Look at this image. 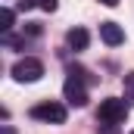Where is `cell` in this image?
<instances>
[{
    "label": "cell",
    "instance_id": "obj_5",
    "mask_svg": "<svg viewBox=\"0 0 134 134\" xmlns=\"http://www.w3.org/2000/svg\"><path fill=\"white\" fill-rule=\"evenodd\" d=\"M100 37L106 47H119L122 41H125V31L115 25V22H100Z\"/></svg>",
    "mask_w": 134,
    "mask_h": 134
},
{
    "label": "cell",
    "instance_id": "obj_1",
    "mask_svg": "<svg viewBox=\"0 0 134 134\" xmlns=\"http://www.w3.org/2000/svg\"><path fill=\"white\" fill-rule=\"evenodd\" d=\"M125 115H128V103L119 100V97H109V100H103L100 109H97V125H100L106 134H112L119 122H125Z\"/></svg>",
    "mask_w": 134,
    "mask_h": 134
},
{
    "label": "cell",
    "instance_id": "obj_3",
    "mask_svg": "<svg viewBox=\"0 0 134 134\" xmlns=\"http://www.w3.org/2000/svg\"><path fill=\"white\" fill-rule=\"evenodd\" d=\"M44 75V63L41 59H34V56H25V59H19L16 66H13V78L16 81H22V84H31Z\"/></svg>",
    "mask_w": 134,
    "mask_h": 134
},
{
    "label": "cell",
    "instance_id": "obj_10",
    "mask_svg": "<svg viewBox=\"0 0 134 134\" xmlns=\"http://www.w3.org/2000/svg\"><path fill=\"white\" fill-rule=\"evenodd\" d=\"M31 6H37V0H19V9H31Z\"/></svg>",
    "mask_w": 134,
    "mask_h": 134
},
{
    "label": "cell",
    "instance_id": "obj_2",
    "mask_svg": "<svg viewBox=\"0 0 134 134\" xmlns=\"http://www.w3.org/2000/svg\"><path fill=\"white\" fill-rule=\"evenodd\" d=\"M31 119L47 122V125H63L69 119V109L63 103H56V100H44V103H37V106H31Z\"/></svg>",
    "mask_w": 134,
    "mask_h": 134
},
{
    "label": "cell",
    "instance_id": "obj_9",
    "mask_svg": "<svg viewBox=\"0 0 134 134\" xmlns=\"http://www.w3.org/2000/svg\"><path fill=\"white\" fill-rule=\"evenodd\" d=\"M37 6H41V9H47V13H53V9L59 6V0H37Z\"/></svg>",
    "mask_w": 134,
    "mask_h": 134
},
{
    "label": "cell",
    "instance_id": "obj_13",
    "mask_svg": "<svg viewBox=\"0 0 134 134\" xmlns=\"http://www.w3.org/2000/svg\"><path fill=\"white\" fill-rule=\"evenodd\" d=\"M3 134H16V131H13V128H9V125H3Z\"/></svg>",
    "mask_w": 134,
    "mask_h": 134
},
{
    "label": "cell",
    "instance_id": "obj_8",
    "mask_svg": "<svg viewBox=\"0 0 134 134\" xmlns=\"http://www.w3.org/2000/svg\"><path fill=\"white\" fill-rule=\"evenodd\" d=\"M125 94H128V103H134V72L125 75Z\"/></svg>",
    "mask_w": 134,
    "mask_h": 134
},
{
    "label": "cell",
    "instance_id": "obj_6",
    "mask_svg": "<svg viewBox=\"0 0 134 134\" xmlns=\"http://www.w3.org/2000/svg\"><path fill=\"white\" fill-rule=\"evenodd\" d=\"M66 44L78 53V50H87V44H91V34H87V28H81V25H75V28H69L66 34Z\"/></svg>",
    "mask_w": 134,
    "mask_h": 134
},
{
    "label": "cell",
    "instance_id": "obj_12",
    "mask_svg": "<svg viewBox=\"0 0 134 134\" xmlns=\"http://www.w3.org/2000/svg\"><path fill=\"white\" fill-rule=\"evenodd\" d=\"M103 6H115V3H119V0H100Z\"/></svg>",
    "mask_w": 134,
    "mask_h": 134
},
{
    "label": "cell",
    "instance_id": "obj_11",
    "mask_svg": "<svg viewBox=\"0 0 134 134\" xmlns=\"http://www.w3.org/2000/svg\"><path fill=\"white\" fill-rule=\"evenodd\" d=\"M25 31L31 34V37H37V34H41V25H28V28H25Z\"/></svg>",
    "mask_w": 134,
    "mask_h": 134
},
{
    "label": "cell",
    "instance_id": "obj_7",
    "mask_svg": "<svg viewBox=\"0 0 134 134\" xmlns=\"http://www.w3.org/2000/svg\"><path fill=\"white\" fill-rule=\"evenodd\" d=\"M13 19H16V13H13L9 6H3V13H0V31H3V34L13 28Z\"/></svg>",
    "mask_w": 134,
    "mask_h": 134
},
{
    "label": "cell",
    "instance_id": "obj_4",
    "mask_svg": "<svg viewBox=\"0 0 134 134\" xmlns=\"http://www.w3.org/2000/svg\"><path fill=\"white\" fill-rule=\"evenodd\" d=\"M63 94H66V103L69 106H87V87H84V81H78V78H69L66 87H63Z\"/></svg>",
    "mask_w": 134,
    "mask_h": 134
},
{
    "label": "cell",
    "instance_id": "obj_14",
    "mask_svg": "<svg viewBox=\"0 0 134 134\" xmlns=\"http://www.w3.org/2000/svg\"><path fill=\"white\" fill-rule=\"evenodd\" d=\"M131 134H134V131H131Z\"/></svg>",
    "mask_w": 134,
    "mask_h": 134
}]
</instances>
